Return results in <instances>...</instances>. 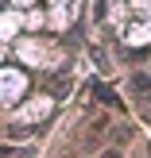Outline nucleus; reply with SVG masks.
<instances>
[{
	"label": "nucleus",
	"instance_id": "nucleus-1",
	"mask_svg": "<svg viewBox=\"0 0 151 158\" xmlns=\"http://www.w3.org/2000/svg\"><path fill=\"white\" fill-rule=\"evenodd\" d=\"M101 158H124L120 151H105V154H101Z\"/></svg>",
	"mask_w": 151,
	"mask_h": 158
}]
</instances>
